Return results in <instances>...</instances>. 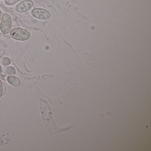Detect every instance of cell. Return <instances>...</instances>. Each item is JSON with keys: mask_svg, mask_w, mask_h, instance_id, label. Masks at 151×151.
<instances>
[{"mask_svg": "<svg viewBox=\"0 0 151 151\" xmlns=\"http://www.w3.org/2000/svg\"><path fill=\"white\" fill-rule=\"evenodd\" d=\"M40 110L42 118L46 127L52 133L56 131V125L53 118L51 108L46 101L42 100L40 103Z\"/></svg>", "mask_w": 151, "mask_h": 151, "instance_id": "obj_1", "label": "cell"}, {"mask_svg": "<svg viewBox=\"0 0 151 151\" xmlns=\"http://www.w3.org/2000/svg\"><path fill=\"white\" fill-rule=\"evenodd\" d=\"M11 37L16 40L24 41L30 37L29 32L25 29L21 28H14L10 32Z\"/></svg>", "mask_w": 151, "mask_h": 151, "instance_id": "obj_2", "label": "cell"}, {"mask_svg": "<svg viewBox=\"0 0 151 151\" xmlns=\"http://www.w3.org/2000/svg\"><path fill=\"white\" fill-rule=\"evenodd\" d=\"M12 28V19L9 14L5 13L2 15L0 25V29L3 34L9 33Z\"/></svg>", "mask_w": 151, "mask_h": 151, "instance_id": "obj_3", "label": "cell"}, {"mask_svg": "<svg viewBox=\"0 0 151 151\" xmlns=\"http://www.w3.org/2000/svg\"><path fill=\"white\" fill-rule=\"evenodd\" d=\"M32 15L33 17L40 20L48 19L51 16V13L45 9L36 8L32 11Z\"/></svg>", "mask_w": 151, "mask_h": 151, "instance_id": "obj_4", "label": "cell"}, {"mask_svg": "<svg viewBox=\"0 0 151 151\" xmlns=\"http://www.w3.org/2000/svg\"><path fill=\"white\" fill-rule=\"evenodd\" d=\"M33 2L32 0H24L18 3L15 7V10L18 13H24L33 6Z\"/></svg>", "mask_w": 151, "mask_h": 151, "instance_id": "obj_5", "label": "cell"}, {"mask_svg": "<svg viewBox=\"0 0 151 151\" xmlns=\"http://www.w3.org/2000/svg\"><path fill=\"white\" fill-rule=\"evenodd\" d=\"M9 83L14 86H18L20 85V81L17 77L15 76H9L7 77Z\"/></svg>", "mask_w": 151, "mask_h": 151, "instance_id": "obj_6", "label": "cell"}, {"mask_svg": "<svg viewBox=\"0 0 151 151\" xmlns=\"http://www.w3.org/2000/svg\"><path fill=\"white\" fill-rule=\"evenodd\" d=\"M12 136V134L9 132H7L0 137V146L4 145L7 144Z\"/></svg>", "mask_w": 151, "mask_h": 151, "instance_id": "obj_7", "label": "cell"}, {"mask_svg": "<svg viewBox=\"0 0 151 151\" xmlns=\"http://www.w3.org/2000/svg\"><path fill=\"white\" fill-rule=\"evenodd\" d=\"M2 71L4 74L6 75H14L16 73V70L14 67L12 66H7L2 68Z\"/></svg>", "mask_w": 151, "mask_h": 151, "instance_id": "obj_8", "label": "cell"}, {"mask_svg": "<svg viewBox=\"0 0 151 151\" xmlns=\"http://www.w3.org/2000/svg\"><path fill=\"white\" fill-rule=\"evenodd\" d=\"M11 63V60L8 57H2L0 59V64L2 66H7L9 65Z\"/></svg>", "mask_w": 151, "mask_h": 151, "instance_id": "obj_9", "label": "cell"}, {"mask_svg": "<svg viewBox=\"0 0 151 151\" xmlns=\"http://www.w3.org/2000/svg\"><path fill=\"white\" fill-rule=\"evenodd\" d=\"M20 0H5V2L7 6H11L15 4Z\"/></svg>", "mask_w": 151, "mask_h": 151, "instance_id": "obj_10", "label": "cell"}, {"mask_svg": "<svg viewBox=\"0 0 151 151\" xmlns=\"http://www.w3.org/2000/svg\"><path fill=\"white\" fill-rule=\"evenodd\" d=\"M3 92V89H2V84L1 79H0V97H1L2 95Z\"/></svg>", "mask_w": 151, "mask_h": 151, "instance_id": "obj_11", "label": "cell"}, {"mask_svg": "<svg viewBox=\"0 0 151 151\" xmlns=\"http://www.w3.org/2000/svg\"><path fill=\"white\" fill-rule=\"evenodd\" d=\"M5 54V51L3 49H0V59Z\"/></svg>", "mask_w": 151, "mask_h": 151, "instance_id": "obj_12", "label": "cell"}, {"mask_svg": "<svg viewBox=\"0 0 151 151\" xmlns=\"http://www.w3.org/2000/svg\"><path fill=\"white\" fill-rule=\"evenodd\" d=\"M6 76V75H3L2 74H0V78H1V79H2L3 80H6V78H7Z\"/></svg>", "mask_w": 151, "mask_h": 151, "instance_id": "obj_13", "label": "cell"}, {"mask_svg": "<svg viewBox=\"0 0 151 151\" xmlns=\"http://www.w3.org/2000/svg\"><path fill=\"white\" fill-rule=\"evenodd\" d=\"M1 10H0V22H1Z\"/></svg>", "mask_w": 151, "mask_h": 151, "instance_id": "obj_14", "label": "cell"}, {"mask_svg": "<svg viewBox=\"0 0 151 151\" xmlns=\"http://www.w3.org/2000/svg\"><path fill=\"white\" fill-rule=\"evenodd\" d=\"M1 71H2V67L0 65V73H1Z\"/></svg>", "mask_w": 151, "mask_h": 151, "instance_id": "obj_15", "label": "cell"}]
</instances>
